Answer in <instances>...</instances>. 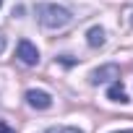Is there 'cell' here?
Masks as SVG:
<instances>
[{
  "mask_svg": "<svg viewBox=\"0 0 133 133\" xmlns=\"http://www.w3.org/2000/svg\"><path fill=\"white\" fill-rule=\"evenodd\" d=\"M37 18L47 29H63V26H68L73 21L71 11L63 8V5H57V3H39L37 5Z\"/></svg>",
  "mask_w": 133,
  "mask_h": 133,
  "instance_id": "1",
  "label": "cell"
},
{
  "mask_svg": "<svg viewBox=\"0 0 133 133\" xmlns=\"http://www.w3.org/2000/svg\"><path fill=\"white\" fill-rule=\"evenodd\" d=\"M0 133H16V130H13L8 123H0Z\"/></svg>",
  "mask_w": 133,
  "mask_h": 133,
  "instance_id": "8",
  "label": "cell"
},
{
  "mask_svg": "<svg viewBox=\"0 0 133 133\" xmlns=\"http://www.w3.org/2000/svg\"><path fill=\"white\" fill-rule=\"evenodd\" d=\"M107 97H110L112 102H120V104H125V102H128V94H125V89L120 86V78L110 84V89H107Z\"/></svg>",
  "mask_w": 133,
  "mask_h": 133,
  "instance_id": "5",
  "label": "cell"
},
{
  "mask_svg": "<svg viewBox=\"0 0 133 133\" xmlns=\"http://www.w3.org/2000/svg\"><path fill=\"white\" fill-rule=\"evenodd\" d=\"M130 24H133V11H130Z\"/></svg>",
  "mask_w": 133,
  "mask_h": 133,
  "instance_id": "11",
  "label": "cell"
},
{
  "mask_svg": "<svg viewBox=\"0 0 133 133\" xmlns=\"http://www.w3.org/2000/svg\"><path fill=\"white\" fill-rule=\"evenodd\" d=\"M86 42H89V47H102L104 44V29L102 26H91L86 31Z\"/></svg>",
  "mask_w": 133,
  "mask_h": 133,
  "instance_id": "6",
  "label": "cell"
},
{
  "mask_svg": "<svg viewBox=\"0 0 133 133\" xmlns=\"http://www.w3.org/2000/svg\"><path fill=\"white\" fill-rule=\"evenodd\" d=\"M0 5H3V0H0Z\"/></svg>",
  "mask_w": 133,
  "mask_h": 133,
  "instance_id": "12",
  "label": "cell"
},
{
  "mask_svg": "<svg viewBox=\"0 0 133 133\" xmlns=\"http://www.w3.org/2000/svg\"><path fill=\"white\" fill-rule=\"evenodd\" d=\"M16 57H18L24 65H37V63H39V50H37L29 39H21L18 47H16Z\"/></svg>",
  "mask_w": 133,
  "mask_h": 133,
  "instance_id": "2",
  "label": "cell"
},
{
  "mask_svg": "<svg viewBox=\"0 0 133 133\" xmlns=\"http://www.w3.org/2000/svg\"><path fill=\"white\" fill-rule=\"evenodd\" d=\"M117 78H120V68L115 63L102 65V68H97L91 73V84H107V81H117Z\"/></svg>",
  "mask_w": 133,
  "mask_h": 133,
  "instance_id": "3",
  "label": "cell"
},
{
  "mask_svg": "<svg viewBox=\"0 0 133 133\" xmlns=\"http://www.w3.org/2000/svg\"><path fill=\"white\" fill-rule=\"evenodd\" d=\"M26 102L34 107V110H47L52 107V97L47 91H39V89H29L26 91Z\"/></svg>",
  "mask_w": 133,
  "mask_h": 133,
  "instance_id": "4",
  "label": "cell"
},
{
  "mask_svg": "<svg viewBox=\"0 0 133 133\" xmlns=\"http://www.w3.org/2000/svg\"><path fill=\"white\" fill-rule=\"evenodd\" d=\"M3 50H5V37L0 34V55H3Z\"/></svg>",
  "mask_w": 133,
  "mask_h": 133,
  "instance_id": "9",
  "label": "cell"
},
{
  "mask_svg": "<svg viewBox=\"0 0 133 133\" xmlns=\"http://www.w3.org/2000/svg\"><path fill=\"white\" fill-rule=\"evenodd\" d=\"M117 133H133V130H117Z\"/></svg>",
  "mask_w": 133,
  "mask_h": 133,
  "instance_id": "10",
  "label": "cell"
},
{
  "mask_svg": "<svg viewBox=\"0 0 133 133\" xmlns=\"http://www.w3.org/2000/svg\"><path fill=\"white\" fill-rule=\"evenodd\" d=\"M44 133H84L78 128H71V125H55V128H47Z\"/></svg>",
  "mask_w": 133,
  "mask_h": 133,
  "instance_id": "7",
  "label": "cell"
}]
</instances>
